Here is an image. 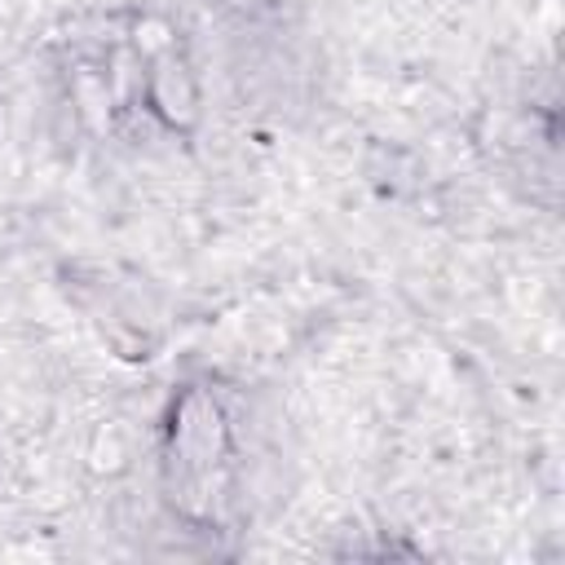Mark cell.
Masks as SVG:
<instances>
[{
	"mask_svg": "<svg viewBox=\"0 0 565 565\" xmlns=\"http://www.w3.org/2000/svg\"><path fill=\"white\" fill-rule=\"evenodd\" d=\"M141 97H146V110L172 132L177 128L185 132L199 119V84L177 53H163L150 62V71L141 75Z\"/></svg>",
	"mask_w": 565,
	"mask_h": 565,
	"instance_id": "6da1fadb",
	"label": "cell"
}]
</instances>
